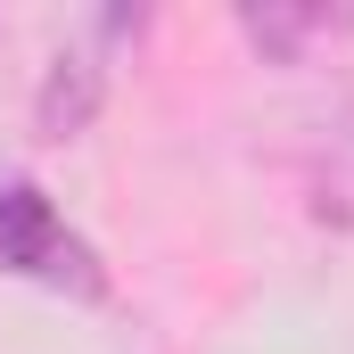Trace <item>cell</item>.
Masks as SVG:
<instances>
[{"label": "cell", "mask_w": 354, "mask_h": 354, "mask_svg": "<svg viewBox=\"0 0 354 354\" xmlns=\"http://www.w3.org/2000/svg\"><path fill=\"white\" fill-rule=\"evenodd\" d=\"M99 99H107V66H99L91 41H75V50L50 58V75L33 91V132L41 140H83L91 115H99Z\"/></svg>", "instance_id": "obj_2"}, {"label": "cell", "mask_w": 354, "mask_h": 354, "mask_svg": "<svg viewBox=\"0 0 354 354\" xmlns=\"http://www.w3.org/2000/svg\"><path fill=\"white\" fill-rule=\"evenodd\" d=\"M0 272L8 280H41L58 297H107V264L83 231H66V214L50 206L41 181H0Z\"/></svg>", "instance_id": "obj_1"}, {"label": "cell", "mask_w": 354, "mask_h": 354, "mask_svg": "<svg viewBox=\"0 0 354 354\" xmlns=\"http://www.w3.org/2000/svg\"><path fill=\"white\" fill-rule=\"evenodd\" d=\"M338 25H354V17H330V8H280V0H264V8H239V33L264 50L272 66H297V50H305L313 33H338Z\"/></svg>", "instance_id": "obj_3"}]
</instances>
